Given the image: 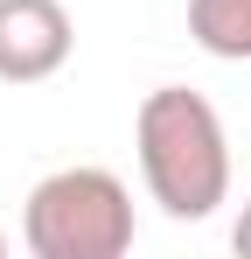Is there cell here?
<instances>
[{
	"instance_id": "cell-1",
	"label": "cell",
	"mask_w": 251,
	"mask_h": 259,
	"mask_svg": "<svg viewBox=\"0 0 251 259\" xmlns=\"http://www.w3.org/2000/svg\"><path fill=\"white\" fill-rule=\"evenodd\" d=\"M133 147H140V182L174 224H203L230 203V140L223 119L203 91L161 84L140 98L133 119Z\"/></svg>"
},
{
	"instance_id": "cell-2",
	"label": "cell",
	"mask_w": 251,
	"mask_h": 259,
	"mask_svg": "<svg viewBox=\"0 0 251 259\" xmlns=\"http://www.w3.org/2000/svg\"><path fill=\"white\" fill-rule=\"evenodd\" d=\"M21 245L35 259H119L133 252V189L112 168H56L21 203Z\"/></svg>"
},
{
	"instance_id": "cell-3",
	"label": "cell",
	"mask_w": 251,
	"mask_h": 259,
	"mask_svg": "<svg viewBox=\"0 0 251 259\" xmlns=\"http://www.w3.org/2000/svg\"><path fill=\"white\" fill-rule=\"evenodd\" d=\"M77 28L63 0H0V84H42L70 63Z\"/></svg>"
},
{
	"instance_id": "cell-4",
	"label": "cell",
	"mask_w": 251,
	"mask_h": 259,
	"mask_svg": "<svg viewBox=\"0 0 251 259\" xmlns=\"http://www.w3.org/2000/svg\"><path fill=\"white\" fill-rule=\"evenodd\" d=\"M189 42L216 63H251V0H189Z\"/></svg>"
},
{
	"instance_id": "cell-5",
	"label": "cell",
	"mask_w": 251,
	"mask_h": 259,
	"mask_svg": "<svg viewBox=\"0 0 251 259\" xmlns=\"http://www.w3.org/2000/svg\"><path fill=\"white\" fill-rule=\"evenodd\" d=\"M230 245L251 259V196H244V210H237V224H230Z\"/></svg>"
},
{
	"instance_id": "cell-6",
	"label": "cell",
	"mask_w": 251,
	"mask_h": 259,
	"mask_svg": "<svg viewBox=\"0 0 251 259\" xmlns=\"http://www.w3.org/2000/svg\"><path fill=\"white\" fill-rule=\"evenodd\" d=\"M0 252H7V231H0Z\"/></svg>"
}]
</instances>
